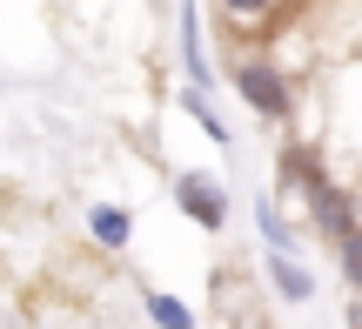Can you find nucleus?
Segmentation results:
<instances>
[{
	"instance_id": "obj_13",
	"label": "nucleus",
	"mask_w": 362,
	"mask_h": 329,
	"mask_svg": "<svg viewBox=\"0 0 362 329\" xmlns=\"http://www.w3.org/2000/svg\"><path fill=\"white\" fill-rule=\"evenodd\" d=\"M34 329H54V323H34Z\"/></svg>"
},
{
	"instance_id": "obj_9",
	"label": "nucleus",
	"mask_w": 362,
	"mask_h": 329,
	"mask_svg": "<svg viewBox=\"0 0 362 329\" xmlns=\"http://www.w3.org/2000/svg\"><path fill=\"white\" fill-rule=\"evenodd\" d=\"M148 323L155 329H194V309L181 296H168V289H148Z\"/></svg>"
},
{
	"instance_id": "obj_8",
	"label": "nucleus",
	"mask_w": 362,
	"mask_h": 329,
	"mask_svg": "<svg viewBox=\"0 0 362 329\" xmlns=\"http://www.w3.org/2000/svg\"><path fill=\"white\" fill-rule=\"evenodd\" d=\"M181 108H188V121L208 134V142H221V148H228V121L208 108V88H181Z\"/></svg>"
},
{
	"instance_id": "obj_12",
	"label": "nucleus",
	"mask_w": 362,
	"mask_h": 329,
	"mask_svg": "<svg viewBox=\"0 0 362 329\" xmlns=\"http://www.w3.org/2000/svg\"><path fill=\"white\" fill-rule=\"evenodd\" d=\"M356 209H362V188H356Z\"/></svg>"
},
{
	"instance_id": "obj_4",
	"label": "nucleus",
	"mask_w": 362,
	"mask_h": 329,
	"mask_svg": "<svg viewBox=\"0 0 362 329\" xmlns=\"http://www.w3.org/2000/svg\"><path fill=\"white\" fill-rule=\"evenodd\" d=\"M181 74L188 88H215V67H208V47H202V7L181 0Z\"/></svg>"
},
{
	"instance_id": "obj_1",
	"label": "nucleus",
	"mask_w": 362,
	"mask_h": 329,
	"mask_svg": "<svg viewBox=\"0 0 362 329\" xmlns=\"http://www.w3.org/2000/svg\"><path fill=\"white\" fill-rule=\"evenodd\" d=\"M228 81H235V94L248 101V115L262 121V128H288L296 121V81H288V67L275 61V54H235V67H228Z\"/></svg>"
},
{
	"instance_id": "obj_11",
	"label": "nucleus",
	"mask_w": 362,
	"mask_h": 329,
	"mask_svg": "<svg viewBox=\"0 0 362 329\" xmlns=\"http://www.w3.org/2000/svg\"><path fill=\"white\" fill-rule=\"evenodd\" d=\"M349 329H362V296H356V303H349Z\"/></svg>"
},
{
	"instance_id": "obj_5",
	"label": "nucleus",
	"mask_w": 362,
	"mask_h": 329,
	"mask_svg": "<svg viewBox=\"0 0 362 329\" xmlns=\"http://www.w3.org/2000/svg\"><path fill=\"white\" fill-rule=\"evenodd\" d=\"M88 236L101 242L107 255H121V249L134 242V215L121 209V202H94V209H88Z\"/></svg>"
},
{
	"instance_id": "obj_3",
	"label": "nucleus",
	"mask_w": 362,
	"mask_h": 329,
	"mask_svg": "<svg viewBox=\"0 0 362 329\" xmlns=\"http://www.w3.org/2000/svg\"><path fill=\"white\" fill-rule=\"evenodd\" d=\"M262 276H269V289L282 303H315V269L296 249H262Z\"/></svg>"
},
{
	"instance_id": "obj_2",
	"label": "nucleus",
	"mask_w": 362,
	"mask_h": 329,
	"mask_svg": "<svg viewBox=\"0 0 362 329\" xmlns=\"http://www.w3.org/2000/svg\"><path fill=\"white\" fill-rule=\"evenodd\" d=\"M175 209L188 215L194 229L221 236V229H228V215H235V195H228V182H221V175H208V168H181V175H175Z\"/></svg>"
},
{
	"instance_id": "obj_7",
	"label": "nucleus",
	"mask_w": 362,
	"mask_h": 329,
	"mask_svg": "<svg viewBox=\"0 0 362 329\" xmlns=\"http://www.w3.org/2000/svg\"><path fill=\"white\" fill-rule=\"evenodd\" d=\"M255 236H262V249H296V222L282 215V202H269V195L255 202Z\"/></svg>"
},
{
	"instance_id": "obj_10",
	"label": "nucleus",
	"mask_w": 362,
	"mask_h": 329,
	"mask_svg": "<svg viewBox=\"0 0 362 329\" xmlns=\"http://www.w3.org/2000/svg\"><path fill=\"white\" fill-rule=\"evenodd\" d=\"M336 262H342V282H349V289L362 296V229H356V236H342V242H336Z\"/></svg>"
},
{
	"instance_id": "obj_6",
	"label": "nucleus",
	"mask_w": 362,
	"mask_h": 329,
	"mask_svg": "<svg viewBox=\"0 0 362 329\" xmlns=\"http://www.w3.org/2000/svg\"><path fill=\"white\" fill-rule=\"evenodd\" d=\"M215 7H221V21H228L242 40H255L262 27H275V21H282V7H288V0H215Z\"/></svg>"
}]
</instances>
